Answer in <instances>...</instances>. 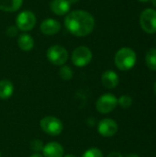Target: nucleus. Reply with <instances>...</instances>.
Instances as JSON below:
<instances>
[{
    "instance_id": "1",
    "label": "nucleus",
    "mask_w": 156,
    "mask_h": 157,
    "mask_svg": "<svg viewBox=\"0 0 156 157\" xmlns=\"http://www.w3.org/2000/svg\"><path fill=\"white\" fill-rule=\"evenodd\" d=\"M64 25L73 35L85 37L93 31L95 28V18L87 11L74 10L66 16Z\"/></svg>"
},
{
    "instance_id": "2",
    "label": "nucleus",
    "mask_w": 156,
    "mask_h": 157,
    "mask_svg": "<svg viewBox=\"0 0 156 157\" xmlns=\"http://www.w3.org/2000/svg\"><path fill=\"white\" fill-rule=\"evenodd\" d=\"M136 52L131 48L128 47H123L120 49L116 52L114 58L115 65L120 71H129L132 69L136 63Z\"/></svg>"
},
{
    "instance_id": "3",
    "label": "nucleus",
    "mask_w": 156,
    "mask_h": 157,
    "mask_svg": "<svg viewBox=\"0 0 156 157\" xmlns=\"http://www.w3.org/2000/svg\"><path fill=\"white\" fill-rule=\"evenodd\" d=\"M41 130L50 136H58L63 130V124L62 121L53 116H46L40 121Z\"/></svg>"
},
{
    "instance_id": "4",
    "label": "nucleus",
    "mask_w": 156,
    "mask_h": 157,
    "mask_svg": "<svg viewBox=\"0 0 156 157\" xmlns=\"http://www.w3.org/2000/svg\"><path fill=\"white\" fill-rule=\"evenodd\" d=\"M118 106V98L115 95L106 93L100 96L96 101V109L101 114H108L112 112Z\"/></svg>"
},
{
    "instance_id": "5",
    "label": "nucleus",
    "mask_w": 156,
    "mask_h": 157,
    "mask_svg": "<svg viewBox=\"0 0 156 157\" xmlns=\"http://www.w3.org/2000/svg\"><path fill=\"white\" fill-rule=\"evenodd\" d=\"M140 25L143 31L148 34L156 32V10L153 8L144 9L140 16Z\"/></svg>"
},
{
    "instance_id": "6",
    "label": "nucleus",
    "mask_w": 156,
    "mask_h": 157,
    "mask_svg": "<svg viewBox=\"0 0 156 157\" xmlns=\"http://www.w3.org/2000/svg\"><path fill=\"white\" fill-rule=\"evenodd\" d=\"M47 58L54 65L62 66L68 60V52L65 48L60 45H53L47 51Z\"/></svg>"
},
{
    "instance_id": "7",
    "label": "nucleus",
    "mask_w": 156,
    "mask_h": 157,
    "mask_svg": "<svg viewBox=\"0 0 156 157\" xmlns=\"http://www.w3.org/2000/svg\"><path fill=\"white\" fill-rule=\"evenodd\" d=\"M93 58L91 50L86 46H79L72 53V62L77 67L87 65Z\"/></svg>"
},
{
    "instance_id": "8",
    "label": "nucleus",
    "mask_w": 156,
    "mask_h": 157,
    "mask_svg": "<svg viewBox=\"0 0 156 157\" xmlns=\"http://www.w3.org/2000/svg\"><path fill=\"white\" fill-rule=\"evenodd\" d=\"M17 28L23 31L31 30L36 24V17L33 12L25 10L19 13L16 18Z\"/></svg>"
},
{
    "instance_id": "9",
    "label": "nucleus",
    "mask_w": 156,
    "mask_h": 157,
    "mask_svg": "<svg viewBox=\"0 0 156 157\" xmlns=\"http://www.w3.org/2000/svg\"><path fill=\"white\" fill-rule=\"evenodd\" d=\"M119 130L118 123L112 119H103L97 124V132L103 137H112Z\"/></svg>"
},
{
    "instance_id": "10",
    "label": "nucleus",
    "mask_w": 156,
    "mask_h": 157,
    "mask_svg": "<svg viewBox=\"0 0 156 157\" xmlns=\"http://www.w3.org/2000/svg\"><path fill=\"white\" fill-rule=\"evenodd\" d=\"M43 157H63V147L57 142H50L46 144L42 149Z\"/></svg>"
},
{
    "instance_id": "11",
    "label": "nucleus",
    "mask_w": 156,
    "mask_h": 157,
    "mask_svg": "<svg viewBox=\"0 0 156 157\" xmlns=\"http://www.w3.org/2000/svg\"><path fill=\"white\" fill-rule=\"evenodd\" d=\"M61 29V24L58 20L53 18L44 19L40 24V30L45 35H54Z\"/></svg>"
},
{
    "instance_id": "12",
    "label": "nucleus",
    "mask_w": 156,
    "mask_h": 157,
    "mask_svg": "<svg viewBox=\"0 0 156 157\" xmlns=\"http://www.w3.org/2000/svg\"><path fill=\"white\" fill-rule=\"evenodd\" d=\"M102 85L108 89H113L118 86L120 78L116 72L112 70H107L102 74L101 76Z\"/></svg>"
},
{
    "instance_id": "13",
    "label": "nucleus",
    "mask_w": 156,
    "mask_h": 157,
    "mask_svg": "<svg viewBox=\"0 0 156 157\" xmlns=\"http://www.w3.org/2000/svg\"><path fill=\"white\" fill-rule=\"evenodd\" d=\"M50 6L51 11L58 16H63L70 10V3L68 0H52Z\"/></svg>"
},
{
    "instance_id": "14",
    "label": "nucleus",
    "mask_w": 156,
    "mask_h": 157,
    "mask_svg": "<svg viewBox=\"0 0 156 157\" xmlns=\"http://www.w3.org/2000/svg\"><path fill=\"white\" fill-rule=\"evenodd\" d=\"M14 93V85L7 79L0 80V99L6 100L12 97Z\"/></svg>"
},
{
    "instance_id": "15",
    "label": "nucleus",
    "mask_w": 156,
    "mask_h": 157,
    "mask_svg": "<svg viewBox=\"0 0 156 157\" xmlns=\"http://www.w3.org/2000/svg\"><path fill=\"white\" fill-rule=\"evenodd\" d=\"M17 44H18V47L22 51L29 52L34 47V40L30 35H29L27 33H23V34L19 35V37L17 39Z\"/></svg>"
},
{
    "instance_id": "16",
    "label": "nucleus",
    "mask_w": 156,
    "mask_h": 157,
    "mask_svg": "<svg viewBox=\"0 0 156 157\" xmlns=\"http://www.w3.org/2000/svg\"><path fill=\"white\" fill-rule=\"evenodd\" d=\"M23 0H0V9L6 12H15L22 6Z\"/></svg>"
},
{
    "instance_id": "17",
    "label": "nucleus",
    "mask_w": 156,
    "mask_h": 157,
    "mask_svg": "<svg viewBox=\"0 0 156 157\" xmlns=\"http://www.w3.org/2000/svg\"><path fill=\"white\" fill-rule=\"evenodd\" d=\"M147 67L151 71H156V48H151L145 56Z\"/></svg>"
},
{
    "instance_id": "18",
    "label": "nucleus",
    "mask_w": 156,
    "mask_h": 157,
    "mask_svg": "<svg viewBox=\"0 0 156 157\" xmlns=\"http://www.w3.org/2000/svg\"><path fill=\"white\" fill-rule=\"evenodd\" d=\"M74 72L72 68L68 65H62V67L59 70V75L60 77L64 81H69L73 78Z\"/></svg>"
},
{
    "instance_id": "19",
    "label": "nucleus",
    "mask_w": 156,
    "mask_h": 157,
    "mask_svg": "<svg viewBox=\"0 0 156 157\" xmlns=\"http://www.w3.org/2000/svg\"><path fill=\"white\" fill-rule=\"evenodd\" d=\"M132 98L129 95H122L118 98V105H120L122 109H129L132 105Z\"/></svg>"
},
{
    "instance_id": "20",
    "label": "nucleus",
    "mask_w": 156,
    "mask_h": 157,
    "mask_svg": "<svg viewBox=\"0 0 156 157\" xmlns=\"http://www.w3.org/2000/svg\"><path fill=\"white\" fill-rule=\"evenodd\" d=\"M82 157H104L103 156V153L101 152L100 149L97 148V147H92L87 149L83 155Z\"/></svg>"
},
{
    "instance_id": "21",
    "label": "nucleus",
    "mask_w": 156,
    "mask_h": 157,
    "mask_svg": "<svg viewBox=\"0 0 156 157\" xmlns=\"http://www.w3.org/2000/svg\"><path fill=\"white\" fill-rule=\"evenodd\" d=\"M29 147H30V149L33 152L40 153V152H42V149L44 147V144H43L42 141L39 140V139H35V140H33V141L30 142Z\"/></svg>"
},
{
    "instance_id": "22",
    "label": "nucleus",
    "mask_w": 156,
    "mask_h": 157,
    "mask_svg": "<svg viewBox=\"0 0 156 157\" xmlns=\"http://www.w3.org/2000/svg\"><path fill=\"white\" fill-rule=\"evenodd\" d=\"M17 28L15 27V26H11L9 28H7L6 29V34L9 36V37H15L17 34Z\"/></svg>"
},
{
    "instance_id": "23",
    "label": "nucleus",
    "mask_w": 156,
    "mask_h": 157,
    "mask_svg": "<svg viewBox=\"0 0 156 157\" xmlns=\"http://www.w3.org/2000/svg\"><path fill=\"white\" fill-rule=\"evenodd\" d=\"M107 157H123V155L120 153H119V152H112Z\"/></svg>"
},
{
    "instance_id": "24",
    "label": "nucleus",
    "mask_w": 156,
    "mask_h": 157,
    "mask_svg": "<svg viewBox=\"0 0 156 157\" xmlns=\"http://www.w3.org/2000/svg\"><path fill=\"white\" fill-rule=\"evenodd\" d=\"M29 157H43V155H40V153H35V154L31 155Z\"/></svg>"
},
{
    "instance_id": "25",
    "label": "nucleus",
    "mask_w": 156,
    "mask_h": 157,
    "mask_svg": "<svg viewBox=\"0 0 156 157\" xmlns=\"http://www.w3.org/2000/svg\"><path fill=\"white\" fill-rule=\"evenodd\" d=\"M126 157H141L139 155H136V154H130V155H127Z\"/></svg>"
},
{
    "instance_id": "26",
    "label": "nucleus",
    "mask_w": 156,
    "mask_h": 157,
    "mask_svg": "<svg viewBox=\"0 0 156 157\" xmlns=\"http://www.w3.org/2000/svg\"><path fill=\"white\" fill-rule=\"evenodd\" d=\"M63 157H76L74 155H63Z\"/></svg>"
},
{
    "instance_id": "27",
    "label": "nucleus",
    "mask_w": 156,
    "mask_h": 157,
    "mask_svg": "<svg viewBox=\"0 0 156 157\" xmlns=\"http://www.w3.org/2000/svg\"><path fill=\"white\" fill-rule=\"evenodd\" d=\"M138 1H140V2H143V3H147V2H149L150 0H138Z\"/></svg>"
},
{
    "instance_id": "28",
    "label": "nucleus",
    "mask_w": 156,
    "mask_h": 157,
    "mask_svg": "<svg viewBox=\"0 0 156 157\" xmlns=\"http://www.w3.org/2000/svg\"><path fill=\"white\" fill-rule=\"evenodd\" d=\"M154 93H155L156 95V82L154 83Z\"/></svg>"
},
{
    "instance_id": "29",
    "label": "nucleus",
    "mask_w": 156,
    "mask_h": 157,
    "mask_svg": "<svg viewBox=\"0 0 156 157\" xmlns=\"http://www.w3.org/2000/svg\"><path fill=\"white\" fill-rule=\"evenodd\" d=\"M152 3H153L154 6H155L156 7V0H152Z\"/></svg>"
},
{
    "instance_id": "30",
    "label": "nucleus",
    "mask_w": 156,
    "mask_h": 157,
    "mask_svg": "<svg viewBox=\"0 0 156 157\" xmlns=\"http://www.w3.org/2000/svg\"><path fill=\"white\" fill-rule=\"evenodd\" d=\"M0 157H1V153H0Z\"/></svg>"
}]
</instances>
